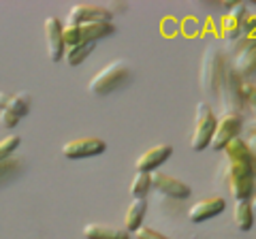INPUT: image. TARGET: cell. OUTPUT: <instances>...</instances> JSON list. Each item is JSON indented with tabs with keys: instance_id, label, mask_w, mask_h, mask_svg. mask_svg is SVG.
I'll use <instances>...</instances> for the list:
<instances>
[{
	"instance_id": "cell-8",
	"label": "cell",
	"mask_w": 256,
	"mask_h": 239,
	"mask_svg": "<svg viewBox=\"0 0 256 239\" xmlns=\"http://www.w3.org/2000/svg\"><path fill=\"white\" fill-rule=\"evenodd\" d=\"M107 150V143L98 137H77L62 146V156L68 160H84V158L100 156Z\"/></svg>"
},
{
	"instance_id": "cell-21",
	"label": "cell",
	"mask_w": 256,
	"mask_h": 239,
	"mask_svg": "<svg viewBox=\"0 0 256 239\" xmlns=\"http://www.w3.org/2000/svg\"><path fill=\"white\" fill-rule=\"evenodd\" d=\"M30 102H32V98H30V94H26V92L11 94L9 102H6V111H11V114H15L22 120L24 116L30 114Z\"/></svg>"
},
{
	"instance_id": "cell-24",
	"label": "cell",
	"mask_w": 256,
	"mask_h": 239,
	"mask_svg": "<svg viewBox=\"0 0 256 239\" xmlns=\"http://www.w3.org/2000/svg\"><path fill=\"white\" fill-rule=\"evenodd\" d=\"M132 237L134 239H171V237H166V235H162L160 230H156V228H152V226H146L143 224L141 228H137L132 233Z\"/></svg>"
},
{
	"instance_id": "cell-6",
	"label": "cell",
	"mask_w": 256,
	"mask_h": 239,
	"mask_svg": "<svg viewBox=\"0 0 256 239\" xmlns=\"http://www.w3.org/2000/svg\"><path fill=\"white\" fill-rule=\"evenodd\" d=\"M244 130V118L242 114H235V111H226L218 118V128L214 132V139H212V148L222 152L224 148L228 146L233 139H237Z\"/></svg>"
},
{
	"instance_id": "cell-14",
	"label": "cell",
	"mask_w": 256,
	"mask_h": 239,
	"mask_svg": "<svg viewBox=\"0 0 256 239\" xmlns=\"http://www.w3.org/2000/svg\"><path fill=\"white\" fill-rule=\"evenodd\" d=\"M173 156V146L162 143V146H154L146 150L139 158H137V171H146V173H154L158 166H162L169 158Z\"/></svg>"
},
{
	"instance_id": "cell-12",
	"label": "cell",
	"mask_w": 256,
	"mask_h": 239,
	"mask_svg": "<svg viewBox=\"0 0 256 239\" xmlns=\"http://www.w3.org/2000/svg\"><path fill=\"white\" fill-rule=\"evenodd\" d=\"M114 20V13L111 9L102 4H75L73 9L68 11L66 24H92V22H111Z\"/></svg>"
},
{
	"instance_id": "cell-1",
	"label": "cell",
	"mask_w": 256,
	"mask_h": 239,
	"mask_svg": "<svg viewBox=\"0 0 256 239\" xmlns=\"http://www.w3.org/2000/svg\"><path fill=\"white\" fill-rule=\"evenodd\" d=\"M128 77H130V64L124 60H114L90 79L88 90H90V94H96V96H105V94L116 92L120 86H124Z\"/></svg>"
},
{
	"instance_id": "cell-7",
	"label": "cell",
	"mask_w": 256,
	"mask_h": 239,
	"mask_svg": "<svg viewBox=\"0 0 256 239\" xmlns=\"http://www.w3.org/2000/svg\"><path fill=\"white\" fill-rule=\"evenodd\" d=\"M230 47L237 54L233 60V68L237 73L244 79H250L252 75H256V41L254 38L239 36L237 41H230Z\"/></svg>"
},
{
	"instance_id": "cell-11",
	"label": "cell",
	"mask_w": 256,
	"mask_h": 239,
	"mask_svg": "<svg viewBox=\"0 0 256 239\" xmlns=\"http://www.w3.org/2000/svg\"><path fill=\"white\" fill-rule=\"evenodd\" d=\"M152 190L164 194V196H171V198H188L192 194V188L182 182L178 178H173L169 173H162V171H154L152 173Z\"/></svg>"
},
{
	"instance_id": "cell-25",
	"label": "cell",
	"mask_w": 256,
	"mask_h": 239,
	"mask_svg": "<svg viewBox=\"0 0 256 239\" xmlns=\"http://www.w3.org/2000/svg\"><path fill=\"white\" fill-rule=\"evenodd\" d=\"M180 22L178 20H173V18H164L162 24H160V30L164 32V36H175L180 32Z\"/></svg>"
},
{
	"instance_id": "cell-4",
	"label": "cell",
	"mask_w": 256,
	"mask_h": 239,
	"mask_svg": "<svg viewBox=\"0 0 256 239\" xmlns=\"http://www.w3.org/2000/svg\"><path fill=\"white\" fill-rule=\"evenodd\" d=\"M224 70H226V62H224L222 52L218 50V47L210 45L205 50L203 64H201V86H203L205 94H210V96H218Z\"/></svg>"
},
{
	"instance_id": "cell-2",
	"label": "cell",
	"mask_w": 256,
	"mask_h": 239,
	"mask_svg": "<svg viewBox=\"0 0 256 239\" xmlns=\"http://www.w3.org/2000/svg\"><path fill=\"white\" fill-rule=\"evenodd\" d=\"M116 32L114 22H92V24H64V43L73 47L79 43H96Z\"/></svg>"
},
{
	"instance_id": "cell-23",
	"label": "cell",
	"mask_w": 256,
	"mask_h": 239,
	"mask_svg": "<svg viewBox=\"0 0 256 239\" xmlns=\"http://www.w3.org/2000/svg\"><path fill=\"white\" fill-rule=\"evenodd\" d=\"M20 143H22L20 134H6L4 139H0V162L6 160V158H11L15 150L20 148Z\"/></svg>"
},
{
	"instance_id": "cell-29",
	"label": "cell",
	"mask_w": 256,
	"mask_h": 239,
	"mask_svg": "<svg viewBox=\"0 0 256 239\" xmlns=\"http://www.w3.org/2000/svg\"><path fill=\"white\" fill-rule=\"evenodd\" d=\"M252 210H254V214H256V194L252 196Z\"/></svg>"
},
{
	"instance_id": "cell-5",
	"label": "cell",
	"mask_w": 256,
	"mask_h": 239,
	"mask_svg": "<svg viewBox=\"0 0 256 239\" xmlns=\"http://www.w3.org/2000/svg\"><path fill=\"white\" fill-rule=\"evenodd\" d=\"M244 84L246 79L237 73L233 66H226L220 84V92L218 96L222 100L224 114L226 111H235V114H242V109L246 107V96H244Z\"/></svg>"
},
{
	"instance_id": "cell-13",
	"label": "cell",
	"mask_w": 256,
	"mask_h": 239,
	"mask_svg": "<svg viewBox=\"0 0 256 239\" xmlns=\"http://www.w3.org/2000/svg\"><path fill=\"white\" fill-rule=\"evenodd\" d=\"M226 210V201H224V196H207V198H201V201H196L194 205L188 210V218L190 222H205V220H212L214 216H220V214Z\"/></svg>"
},
{
	"instance_id": "cell-17",
	"label": "cell",
	"mask_w": 256,
	"mask_h": 239,
	"mask_svg": "<svg viewBox=\"0 0 256 239\" xmlns=\"http://www.w3.org/2000/svg\"><path fill=\"white\" fill-rule=\"evenodd\" d=\"M146 214H148V198H132V201L128 203V210L124 216V228L132 235L134 230L143 226Z\"/></svg>"
},
{
	"instance_id": "cell-30",
	"label": "cell",
	"mask_w": 256,
	"mask_h": 239,
	"mask_svg": "<svg viewBox=\"0 0 256 239\" xmlns=\"http://www.w3.org/2000/svg\"><path fill=\"white\" fill-rule=\"evenodd\" d=\"M254 4H256V0H254Z\"/></svg>"
},
{
	"instance_id": "cell-10",
	"label": "cell",
	"mask_w": 256,
	"mask_h": 239,
	"mask_svg": "<svg viewBox=\"0 0 256 239\" xmlns=\"http://www.w3.org/2000/svg\"><path fill=\"white\" fill-rule=\"evenodd\" d=\"M226 13H224V18L220 22V28H222V36L226 38V41H237L239 36H242V20L246 18L250 9H248L246 2H224L222 4Z\"/></svg>"
},
{
	"instance_id": "cell-3",
	"label": "cell",
	"mask_w": 256,
	"mask_h": 239,
	"mask_svg": "<svg viewBox=\"0 0 256 239\" xmlns=\"http://www.w3.org/2000/svg\"><path fill=\"white\" fill-rule=\"evenodd\" d=\"M216 128H218V116L214 114L212 105L198 102L196 114H194V130H192L190 148L194 150V152H203V150H207L212 146Z\"/></svg>"
},
{
	"instance_id": "cell-27",
	"label": "cell",
	"mask_w": 256,
	"mask_h": 239,
	"mask_svg": "<svg viewBox=\"0 0 256 239\" xmlns=\"http://www.w3.org/2000/svg\"><path fill=\"white\" fill-rule=\"evenodd\" d=\"M246 143H248V148H250L252 156L256 158V124H252L250 128H248V137H246Z\"/></svg>"
},
{
	"instance_id": "cell-22",
	"label": "cell",
	"mask_w": 256,
	"mask_h": 239,
	"mask_svg": "<svg viewBox=\"0 0 256 239\" xmlns=\"http://www.w3.org/2000/svg\"><path fill=\"white\" fill-rule=\"evenodd\" d=\"M152 190V173L137 171V175L130 182V194L132 198H146L148 192Z\"/></svg>"
},
{
	"instance_id": "cell-9",
	"label": "cell",
	"mask_w": 256,
	"mask_h": 239,
	"mask_svg": "<svg viewBox=\"0 0 256 239\" xmlns=\"http://www.w3.org/2000/svg\"><path fill=\"white\" fill-rule=\"evenodd\" d=\"M43 32H45V45H47V54H50L52 62H60L64 60V54H66V43H64V24L50 15L43 24Z\"/></svg>"
},
{
	"instance_id": "cell-18",
	"label": "cell",
	"mask_w": 256,
	"mask_h": 239,
	"mask_svg": "<svg viewBox=\"0 0 256 239\" xmlns=\"http://www.w3.org/2000/svg\"><path fill=\"white\" fill-rule=\"evenodd\" d=\"M226 186L235 201H250L256 194V182L254 178H226Z\"/></svg>"
},
{
	"instance_id": "cell-20",
	"label": "cell",
	"mask_w": 256,
	"mask_h": 239,
	"mask_svg": "<svg viewBox=\"0 0 256 239\" xmlns=\"http://www.w3.org/2000/svg\"><path fill=\"white\" fill-rule=\"evenodd\" d=\"M96 43H79L73 47H66V54H64V60H66L68 66H79L82 62L88 60V56L94 52Z\"/></svg>"
},
{
	"instance_id": "cell-16",
	"label": "cell",
	"mask_w": 256,
	"mask_h": 239,
	"mask_svg": "<svg viewBox=\"0 0 256 239\" xmlns=\"http://www.w3.org/2000/svg\"><path fill=\"white\" fill-rule=\"evenodd\" d=\"M224 156H226V162H244V164H252L254 166V175H256V158L252 156L250 148H248L246 139L237 137L228 143L226 148L222 150Z\"/></svg>"
},
{
	"instance_id": "cell-19",
	"label": "cell",
	"mask_w": 256,
	"mask_h": 239,
	"mask_svg": "<svg viewBox=\"0 0 256 239\" xmlns=\"http://www.w3.org/2000/svg\"><path fill=\"white\" fill-rule=\"evenodd\" d=\"M235 224L239 230L248 233L254 226V210L252 201H237L235 203Z\"/></svg>"
},
{
	"instance_id": "cell-26",
	"label": "cell",
	"mask_w": 256,
	"mask_h": 239,
	"mask_svg": "<svg viewBox=\"0 0 256 239\" xmlns=\"http://www.w3.org/2000/svg\"><path fill=\"white\" fill-rule=\"evenodd\" d=\"M0 124H2L4 128H15V126L20 124V118L15 114H11V111L2 109V111H0Z\"/></svg>"
},
{
	"instance_id": "cell-15",
	"label": "cell",
	"mask_w": 256,
	"mask_h": 239,
	"mask_svg": "<svg viewBox=\"0 0 256 239\" xmlns=\"http://www.w3.org/2000/svg\"><path fill=\"white\" fill-rule=\"evenodd\" d=\"M86 239H130L132 235L128 233L124 226L105 224V222H90L84 226Z\"/></svg>"
},
{
	"instance_id": "cell-28",
	"label": "cell",
	"mask_w": 256,
	"mask_h": 239,
	"mask_svg": "<svg viewBox=\"0 0 256 239\" xmlns=\"http://www.w3.org/2000/svg\"><path fill=\"white\" fill-rule=\"evenodd\" d=\"M9 96H11V94H6V92L0 90V111L6 109V102H9Z\"/></svg>"
}]
</instances>
